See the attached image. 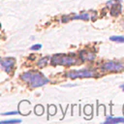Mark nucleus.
<instances>
[{"mask_svg":"<svg viewBox=\"0 0 124 124\" xmlns=\"http://www.w3.org/2000/svg\"><path fill=\"white\" fill-rule=\"evenodd\" d=\"M21 78L29 83L32 87H39L48 82V79L40 72L30 71L26 72L21 76Z\"/></svg>","mask_w":124,"mask_h":124,"instance_id":"nucleus-1","label":"nucleus"},{"mask_svg":"<svg viewBox=\"0 0 124 124\" xmlns=\"http://www.w3.org/2000/svg\"><path fill=\"white\" fill-rule=\"evenodd\" d=\"M79 59L75 55H66V54H55L51 58L52 65H75L79 63Z\"/></svg>","mask_w":124,"mask_h":124,"instance_id":"nucleus-2","label":"nucleus"},{"mask_svg":"<svg viewBox=\"0 0 124 124\" xmlns=\"http://www.w3.org/2000/svg\"><path fill=\"white\" fill-rule=\"evenodd\" d=\"M97 76L95 71L87 70V69H81V70H75V71H69L66 73V77L70 78H92Z\"/></svg>","mask_w":124,"mask_h":124,"instance_id":"nucleus-3","label":"nucleus"},{"mask_svg":"<svg viewBox=\"0 0 124 124\" xmlns=\"http://www.w3.org/2000/svg\"><path fill=\"white\" fill-rule=\"evenodd\" d=\"M124 65L120 62H114V61H108L105 62L103 65V69L107 71H121L123 69Z\"/></svg>","mask_w":124,"mask_h":124,"instance_id":"nucleus-4","label":"nucleus"},{"mask_svg":"<svg viewBox=\"0 0 124 124\" xmlns=\"http://www.w3.org/2000/svg\"><path fill=\"white\" fill-rule=\"evenodd\" d=\"M15 64V59L14 58H3L0 59V68L4 69L6 72H10L12 67Z\"/></svg>","mask_w":124,"mask_h":124,"instance_id":"nucleus-5","label":"nucleus"},{"mask_svg":"<svg viewBox=\"0 0 124 124\" xmlns=\"http://www.w3.org/2000/svg\"><path fill=\"white\" fill-rule=\"evenodd\" d=\"M112 3L114 4L110 9V15L111 16H117L121 12V0H112Z\"/></svg>","mask_w":124,"mask_h":124,"instance_id":"nucleus-6","label":"nucleus"},{"mask_svg":"<svg viewBox=\"0 0 124 124\" xmlns=\"http://www.w3.org/2000/svg\"><path fill=\"white\" fill-rule=\"evenodd\" d=\"M79 57L81 58V60L83 61H91L95 58V54L91 51H88V50H81L79 52Z\"/></svg>","mask_w":124,"mask_h":124,"instance_id":"nucleus-7","label":"nucleus"},{"mask_svg":"<svg viewBox=\"0 0 124 124\" xmlns=\"http://www.w3.org/2000/svg\"><path fill=\"white\" fill-rule=\"evenodd\" d=\"M124 122V117H108L105 123H121Z\"/></svg>","mask_w":124,"mask_h":124,"instance_id":"nucleus-8","label":"nucleus"},{"mask_svg":"<svg viewBox=\"0 0 124 124\" xmlns=\"http://www.w3.org/2000/svg\"><path fill=\"white\" fill-rule=\"evenodd\" d=\"M72 19H83V20H88L89 19V15L87 13H83L80 15H76L71 17Z\"/></svg>","mask_w":124,"mask_h":124,"instance_id":"nucleus-9","label":"nucleus"},{"mask_svg":"<svg viewBox=\"0 0 124 124\" xmlns=\"http://www.w3.org/2000/svg\"><path fill=\"white\" fill-rule=\"evenodd\" d=\"M110 41L112 42H117V43H124V37L123 36H111L109 38Z\"/></svg>","mask_w":124,"mask_h":124,"instance_id":"nucleus-10","label":"nucleus"},{"mask_svg":"<svg viewBox=\"0 0 124 124\" xmlns=\"http://www.w3.org/2000/svg\"><path fill=\"white\" fill-rule=\"evenodd\" d=\"M47 57H43V58H41L39 61H38V66L39 67H44V66H46V62H47Z\"/></svg>","mask_w":124,"mask_h":124,"instance_id":"nucleus-11","label":"nucleus"},{"mask_svg":"<svg viewBox=\"0 0 124 124\" xmlns=\"http://www.w3.org/2000/svg\"><path fill=\"white\" fill-rule=\"evenodd\" d=\"M20 121H21L20 119H8V120L0 121V123H19Z\"/></svg>","mask_w":124,"mask_h":124,"instance_id":"nucleus-12","label":"nucleus"},{"mask_svg":"<svg viewBox=\"0 0 124 124\" xmlns=\"http://www.w3.org/2000/svg\"><path fill=\"white\" fill-rule=\"evenodd\" d=\"M42 47V45L41 44H37V45H34V46H31V49H33V50H36V49H40Z\"/></svg>","mask_w":124,"mask_h":124,"instance_id":"nucleus-13","label":"nucleus"},{"mask_svg":"<svg viewBox=\"0 0 124 124\" xmlns=\"http://www.w3.org/2000/svg\"><path fill=\"white\" fill-rule=\"evenodd\" d=\"M17 113V111H10V112H5L4 114H9V115H11V114H16Z\"/></svg>","mask_w":124,"mask_h":124,"instance_id":"nucleus-14","label":"nucleus"},{"mask_svg":"<svg viewBox=\"0 0 124 124\" xmlns=\"http://www.w3.org/2000/svg\"><path fill=\"white\" fill-rule=\"evenodd\" d=\"M120 88H121V89H122V90H123V91H124V83H123V84H121V85H120Z\"/></svg>","mask_w":124,"mask_h":124,"instance_id":"nucleus-15","label":"nucleus"}]
</instances>
